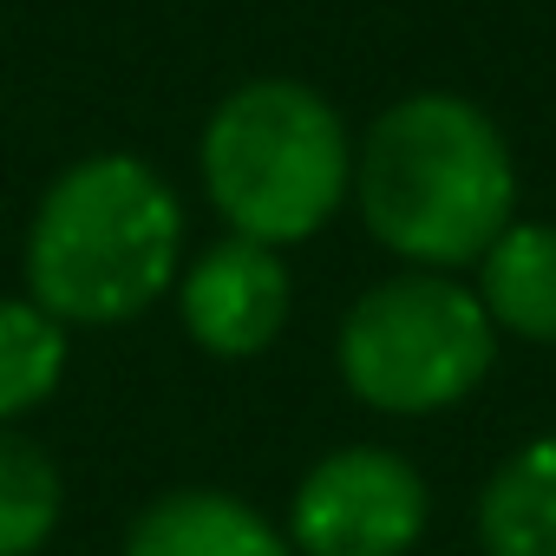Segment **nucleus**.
I'll return each instance as SVG.
<instances>
[{
	"label": "nucleus",
	"instance_id": "obj_1",
	"mask_svg": "<svg viewBox=\"0 0 556 556\" xmlns=\"http://www.w3.org/2000/svg\"><path fill=\"white\" fill-rule=\"evenodd\" d=\"M354 203L400 262L465 268L517 223V164L484 105L413 92L387 105L354 151Z\"/></svg>",
	"mask_w": 556,
	"mask_h": 556
},
{
	"label": "nucleus",
	"instance_id": "obj_2",
	"mask_svg": "<svg viewBox=\"0 0 556 556\" xmlns=\"http://www.w3.org/2000/svg\"><path fill=\"white\" fill-rule=\"evenodd\" d=\"M184 210L170 184L131 157L99 151L60 170L27 229V295L53 321L112 328L144 315L177 275Z\"/></svg>",
	"mask_w": 556,
	"mask_h": 556
},
{
	"label": "nucleus",
	"instance_id": "obj_3",
	"mask_svg": "<svg viewBox=\"0 0 556 556\" xmlns=\"http://www.w3.org/2000/svg\"><path fill=\"white\" fill-rule=\"evenodd\" d=\"M203 190L229 236L308 242L354 197V138L302 79H249L203 125Z\"/></svg>",
	"mask_w": 556,
	"mask_h": 556
},
{
	"label": "nucleus",
	"instance_id": "obj_4",
	"mask_svg": "<svg viewBox=\"0 0 556 556\" xmlns=\"http://www.w3.org/2000/svg\"><path fill=\"white\" fill-rule=\"evenodd\" d=\"M334 361L361 406L426 419L452 413L484 387L497 361V328L478 289L452 282L439 268H406L348 308Z\"/></svg>",
	"mask_w": 556,
	"mask_h": 556
},
{
	"label": "nucleus",
	"instance_id": "obj_5",
	"mask_svg": "<svg viewBox=\"0 0 556 556\" xmlns=\"http://www.w3.org/2000/svg\"><path fill=\"white\" fill-rule=\"evenodd\" d=\"M426 510L432 491L413 458L387 445H341L295 484L289 543L302 556H406Z\"/></svg>",
	"mask_w": 556,
	"mask_h": 556
},
{
	"label": "nucleus",
	"instance_id": "obj_6",
	"mask_svg": "<svg viewBox=\"0 0 556 556\" xmlns=\"http://www.w3.org/2000/svg\"><path fill=\"white\" fill-rule=\"evenodd\" d=\"M177 315H184V334L216 354V361H255L262 348H275L289 321V262L282 249L268 242H249V236H223L210 242L184 289H177Z\"/></svg>",
	"mask_w": 556,
	"mask_h": 556
},
{
	"label": "nucleus",
	"instance_id": "obj_7",
	"mask_svg": "<svg viewBox=\"0 0 556 556\" xmlns=\"http://www.w3.org/2000/svg\"><path fill=\"white\" fill-rule=\"evenodd\" d=\"M125 556H289V536L229 491H164L125 530Z\"/></svg>",
	"mask_w": 556,
	"mask_h": 556
},
{
	"label": "nucleus",
	"instance_id": "obj_8",
	"mask_svg": "<svg viewBox=\"0 0 556 556\" xmlns=\"http://www.w3.org/2000/svg\"><path fill=\"white\" fill-rule=\"evenodd\" d=\"M478 302L497 334L556 348V223H510L478 255Z\"/></svg>",
	"mask_w": 556,
	"mask_h": 556
},
{
	"label": "nucleus",
	"instance_id": "obj_9",
	"mask_svg": "<svg viewBox=\"0 0 556 556\" xmlns=\"http://www.w3.org/2000/svg\"><path fill=\"white\" fill-rule=\"evenodd\" d=\"M484 556H556V432L523 439L478 497Z\"/></svg>",
	"mask_w": 556,
	"mask_h": 556
},
{
	"label": "nucleus",
	"instance_id": "obj_10",
	"mask_svg": "<svg viewBox=\"0 0 556 556\" xmlns=\"http://www.w3.org/2000/svg\"><path fill=\"white\" fill-rule=\"evenodd\" d=\"M60 374H66V321H53L34 295L0 302V426L47 406Z\"/></svg>",
	"mask_w": 556,
	"mask_h": 556
},
{
	"label": "nucleus",
	"instance_id": "obj_11",
	"mask_svg": "<svg viewBox=\"0 0 556 556\" xmlns=\"http://www.w3.org/2000/svg\"><path fill=\"white\" fill-rule=\"evenodd\" d=\"M60 504H66L60 465L34 439L0 426V556H34L53 536Z\"/></svg>",
	"mask_w": 556,
	"mask_h": 556
}]
</instances>
